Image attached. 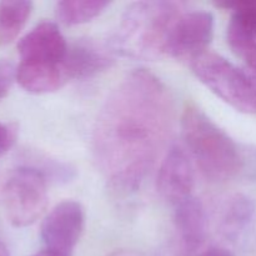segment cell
Wrapping results in <instances>:
<instances>
[{"mask_svg":"<svg viewBox=\"0 0 256 256\" xmlns=\"http://www.w3.org/2000/svg\"><path fill=\"white\" fill-rule=\"evenodd\" d=\"M174 104L164 82L145 69L128 74L108 95L92 132L95 162L119 196L142 186L164 148Z\"/></svg>","mask_w":256,"mask_h":256,"instance_id":"cell-1","label":"cell"},{"mask_svg":"<svg viewBox=\"0 0 256 256\" xmlns=\"http://www.w3.org/2000/svg\"><path fill=\"white\" fill-rule=\"evenodd\" d=\"M184 2L145 0L132 2L122 14L112 38V49L138 60H158L166 55L170 32L184 14Z\"/></svg>","mask_w":256,"mask_h":256,"instance_id":"cell-2","label":"cell"},{"mask_svg":"<svg viewBox=\"0 0 256 256\" xmlns=\"http://www.w3.org/2000/svg\"><path fill=\"white\" fill-rule=\"evenodd\" d=\"M182 132L190 154L202 175L214 182L232 179L242 168L236 142L195 104L182 115Z\"/></svg>","mask_w":256,"mask_h":256,"instance_id":"cell-3","label":"cell"},{"mask_svg":"<svg viewBox=\"0 0 256 256\" xmlns=\"http://www.w3.org/2000/svg\"><path fill=\"white\" fill-rule=\"evenodd\" d=\"M48 179L28 164L10 170L0 185V202L8 222L15 228L34 224L48 204Z\"/></svg>","mask_w":256,"mask_h":256,"instance_id":"cell-4","label":"cell"},{"mask_svg":"<svg viewBox=\"0 0 256 256\" xmlns=\"http://www.w3.org/2000/svg\"><path fill=\"white\" fill-rule=\"evenodd\" d=\"M195 76L216 96L242 114H256V92L246 72L222 55L205 52L190 62Z\"/></svg>","mask_w":256,"mask_h":256,"instance_id":"cell-5","label":"cell"},{"mask_svg":"<svg viewBox=\"0 0 256 256\" xmlns=\"http://www.w3.org/2000/svg\"><path fill=\"white\" fill-rule=\"evenodd\" d=\"M214 34V16L204 10L184 12L175 22L166 55L192 62L204 54Z\"/></svg>","mask_w":256,"mask_h":256,"instance_id":"cell-6","label":"cell"},{"mask_svg":"<svg viewBox=\"0 0 256 256\" xmlns=\"http://www.w3.org/2000/svg\"><path fill=\"white\" fill-rule=\"evenodd\" d=\"M85 226L82 205L72 200L58 204L44 219L40 238L48 250L72 255Z\"/></svg>","mask_w":256,"mask_h":256,"instance_id":"cell-7","label":"cell"},{"mask_svg":"<svg viewBox=\"0 0 256 256\" xmlns=\"http://www.w3.org/2000/svg\"><path fill=\"white\" fill-rule=\"evenodd\" d=\"M194 168L188 152L179 145L169 149L158 174V192L169 204L179 205L192 198L194 189Z\"/></svg>","mask_w":256,"mask_h":256,"instance_id":"cell-8","label":"cell"},{"mask_svg":"<svg viewBox=\"0 0 256 256\" xmlns=\"http://www.w3.org/2000/svg\"><path fill=\"white\" fill-rule=\"evenodd\" d=\"M208 219L202 202L189 198L175 206L172 256H194L206 239Z\"/></svg>","mask_w":256,"mask_h":256,"instance_id":"cell-9","label":"cell"},{"mask_svg":"<svg viewBox=\"0 0 256 256\" xmlns=\"http://www.w3.org/2000/svg\"><path fill=\"white\" fill-rule=\"evenodd\" d=\"M64 35L52 22H42L18 44L22 62L39 64H62L68 52Z\"/></svg>","mask_w":256,"mask_h":256,"instance_id":"cell-10","label":"cell"},{"mask_svg":"<svg viewBox=\"0 0 256 256\" xmlns=\"http://www.w3.org/2000/svg\"><path fill=\"white\" fill-rule=\"evenodd\" d=\"M114 64L108 50L102 49L92 40H78L68 48L62 60V68L68 80H82L95 76Z\"/></svg>","mask_w":256,"mask_h":256,"instance_id":"cell-11","label":"cell"},{"mask_svg":"<svg viewBox=\"0 0 256 256\" xmlns=\"http://www.w3.org/2000/svg\"><path fill=\"white\" fill-rule=\"evenodd\" d=\"M216 6L232 10L228 25V44L234 54L242 56L246 45L256 36V0L216 2Z\"/></svg>","mask_w":256,"mask_h":256,"instance_id":"cell-12","label":"cell"},{"mask_svg":"<svg viewBox=\"0 0 256 256\" xmlns=\"http://www.w3.org/2000/svg\"><path fill=\"white\" fill-rule=\"evenodd\" d=\"M16 82L32 94H48L59 90L69 80L62 64H39L20 62L16 68Z\"/></svg>","mask_w":256,"mask_h":256,"instance_id":"cell-13","label":"cell"},{"mask_svg":"<svg viewBox=\"0 0 256 256\" xmlns=\"http://www.w3.org/2000/svg\"><path fill=\"white\" fill-rule=\"evenodd\" d=\"M255 202L249 196L236 194L225 200L222 206L219 220V232L229 240H236L252 225L255 216Z\"/></svg>","mask_w":256,"mask_h":256,"instance_id":"cell-14","label":"cell"},{"mask_svg":"<svg viewBox=\"0 0 256 256\" xmlns=\"http://www.w3.org/2000/svg\"><path fill=\"white\" fill-rule=\"evenodd\" d=\"M32 12V2L25 0L0 2V46L10 44L22 32Z\"/></svg>","mask_w":256,"mask_h":256,"instance_id":"cell-15","label":"cell"},{"mask_svg":"<svg viewBox=\"0 0 256 256\" xmlns=\"http://www.w3.org/2000/svg\"><path fill=\"white\" fill-rule=\"evenodd\" d=\"M110 5L105 0H64L56 2L55 15L64 25H80L99 16Z\"/></svg>","mask_w":256,"mask_h":256,"instance_id":"cell-16","label":"cell"},{"mask_svg":"<svg viewBox=\"0 0 256 256\" xmlns=\"http://www.w3.org/2000/svg\"><path fill=\"white\" fill-rule=\"evenodd\" d=\"M14 80H16V69L12 62L0 60V100L9 94Z\"/></svg>","mask_w":256,"mask_h":256,"instance_id":"cell-17","label":"cell"},{"mask_svg":"<svg viewBox=\"0 0 256 256\" xmlns=\"http://www.w3.org/2000/svg\"><path fill=\"white\" fill-rule=\"evenodd\" d=\"M16 132L12 126L0 122V155L6 152L15 142Z\"/></svg>","mask_w":256,"mask_h":256,"instance_id":"cell-18","label":"cell"},{"mask_svg":"<svg viewBox=\"0 0 256 256\" xmlns=\"http://www.w3.org/2000/svg\"><path fill=\"white\" fill-rule=\"evenodd\" d=\"M240 58L245 60L249 72H256V36L248 44Z\"/></svg>","mask_w":256,"mask_h":256,"instance_id":"cell-19","label":"cell"},{"mask_svg":"<svg viewBox=\"0 0 256 256\" xmlns=\"http://www.w3.org/2000/svg\"><path fill=\"white\" fill-rule=\"evenodd\" d=\"M199 256H234L230 250L225 249V248L220 246H212L209 248L208 250H205L204 252H202Z\"/></svg>","mask_w":256,"mask_h":256,"instance_id":"cell-20","label":"cell"},{"mask_svg":"<svg viewBox=\"0 0 256 256\" xmlns=\"http://www.w3.org/2000/svg\"><path fill=\"white\" fill-rule=\"evenodd\" d=\"M109 256H145L144 254L135 250H118V252H112Z\"/></svg>","mask_w":256,"mask_h":256,"instance_id":"cell-21","label":"cell"},{"mask_svg":"<svg viewBox=\"0 0 256 256\" xmlns=\"http://www.w3.org/2000/svg\"><path fill=\"white\" fill-rule=\"evenodd\" d=\"M32 256H72V255H66V254H62V252H52V250H42V252H36V254L32 255Z\"/></svg>","mask_w":256,"mask_h":256,"instance_id":"cell-22","label":"cell"},{"mask_svg":"<svg viewBox=\"0 0 256 256\" xmlns=\"http://www.w3.org/2000/svg\"><path fill=\"white\" fill-rule=\"evenodd\" d=\"M0 256H10L9 250H8L6 245L2 242H0Z\"/></svg>","mask_w":256,"mask_h":256,"instance_id":"cell-23","label":"cell"},{"mask_svg":"<svg viewBox=\"0 0 256 256\" xmlns=\"http://www.w3.org/2000/svg\"><path fill=\"white\" fill-rule=\"evenodd\" d=\"M248 72V75H249L250 80H252V86H254L255 92H256V72Z\"/></svg>","mask_w":256,"mask_h":256,"instance_id":"cell-24","label":"cell"}]
</instances>
